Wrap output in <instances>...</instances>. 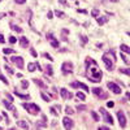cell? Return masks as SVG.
<instances>
[{"label":"cell","instance_id":"13","mask_svg":"<svg viewBox=\"0 0 130 130\" xmlns=\"http://www.w3.org/2000/svg\"><path fill=\"white\" fill-rule=\"evenodd\" d=\"M20 44H21V47L26 48V47H29V40H27L25 37H21L20 38Z\"/></svg>","mask_w":130,"mask_h":130},{"label":"cell","instance_id":"11","mask_svg":"<svg viewBox=\"0 0 130 130\" xmlns=\"http://www.w3.org/2000/svg\"><path fill=\"white\" fill-rule=\"evenodd\" d=\"M73 72V64L72 62H64L62 64V73L66 74V73H72Z\"/></svg>","mask_w":130,"mask_h":130},{"label":"cell","instance_id":"23","mask_svg":"<svg viewBox=\"0 0 130 130\" xmlns=\"http://www.w3.org/2000/svg\"><path fill=\"white\" fill-rule=\"evenodd\" d=\"M11 27H12V30L17 31V33H22V29H21L20 26H16V25H11Z\"/></svg>","mask_w":130,"mask_h":130},{"label":"cell","instance_id":"31","mask_svg":"<svg viewBox=\"0 0 130 130\" xmlns=\"http://www.w3.org/2000/svg\"><path fill=\"white\" fill-rule=\"evenodd\" d=\"M4 68H5V70H7L9 74H13V69H12V68H9L8 65H4Z\"/></svg>","mask_w":130,"mask_h":130},{"label":"cell","instance_id":"32","mask_svg":"<svg viewBox=\"0 0 130 130\" xmlns=\"http://www.w3.org/2000/svg\"><path fill=\"white\" fill-rule=\"evenodd\" d=\"M91 14H93L94 17H98V16H99V11H98V9H93V11H91Z\"/></svg>","mask_w":130,"mask_h":130},{"label":"cell","instance_id":"1","mask_svg":"<svg viewBox=\"0 0 130 130\" xmlns=\"http://www.w3.org/2000/svg\"><path fill=\"white\" fill-rule=\"evenodd\" d=\"M86 66H87V78L88 81L94 82H100L101 77H103V73L99 68H98V62L93 60L91 57H87L86 59Z\"/></svg>","mask_w":130,"mask_h":130},{"label":"cell","instance_id":"48","mask_svg":"<svg viewBox=\"0 0 130 130\" xmlns=\"http://www.w3.org/2000/svg\"><path fill=\"white\" fill-rule=\"evenodd\" d=\"M52 16H53L52 12H48V13H47V17H48V18H52Z\"/></svg>","mask_w":130,"mask_h":130},{"label":"cell","instance_id":"3","mask_svg":"<svg viewBox=\"0 0 130 130\" xmlns=\"http://www.w3.org/2000/svg\"><path fill=\"white\" fill-rule=\"evenodd\" d=\"M22 107H24L30 115H38V113L40 112V108L37 105V104H34V103H24V104H22Z\"/></svg>","mask_w":130,"mask_h":130},{"label":"cell","instance_id":"46","mask_svg":"<svg viewBox=\"0 0 130 130\" xmlns=\"http://www.w3.org/2000/svg\"><path fill=\"white\" fill-rule=\"evenodd\" d=\"M7 95V98L9 99V101H13V98H12V95H9V94H5Z\"/></svg>","mask_w":130,"mask_h":130},{"label":"cell","instance_id":"24","mask_svg":"<svg viewBox=\"0 0 130 130\" xmlns=\"http://www.w3.org/2000/svg\"><path fill=\"white\" fill-rule=\"evenodd\" d=\"M55 14L57 16V17H61V18L65 17V13H64V12H61V11H55Z\"/></svg>","mask_w":130,"mask_h":130},{"label":"cell","instance_id":"2","mask_svg":"<svg viewBox=\"0 0 130 130\" xmlns=\"http://www.w3.org/2000/svg\"><path fill=\"white\" fill-rule=\"evenodd\" d=\"M115 52L113 51H111V52H107L103 55V61L104 64H105V68L108 69V70H112L113 69V64H115Z\"/></svg>","mask_w":130,"mask_h":130},{"label":"cell","instance_id":"49","mask_svg":"<svg viewBox=\"0 0 130 130\" xmlns=\"http://www.w3.org/2000/svg\"><path fill=\"white\" fill-rule=\"evenodd\" d=\"M99 129H100V130H108V128H105V126H100Z\"/></svg>","mask_w":130,"mask_h":130},{"label":"cell","instance_id":"6","mask_svg":"<svg viewBox=\"0 0 130 130\" xmlns=\"http://www.w3.org/2000/svg\"><path fill=\"white\" fill-rule=\"evenodd\" d=\"M99 111L101 112V115H103V118H104V121H105V122H108L109 125H113V117L111 116L109 113L107 112V111L104 109V108H100Z\"/></svg>","mask_w":130,"mask_h":130},{"label":"cell","instance_id":"41","mask_svg":"<svg viewBox=\"0 0 130 130\" xmlns=\"http://www.w3.org/2000/svg\"><path fill=\"white\" fill-rule=\"evenodd\" d=\"M50 111H51V113H52L53 116H57V113H59V112H56V109H55V108H51Z\"/></svg>","mask_w":130,"mask_h":130},{"label":"cell","instance_id":"19","mask_svg":"<svg viewBox=\"0 0 130 130\" xmlns=\"http://www.w3.org/2000/svg\"><path fill=\"white\" fill-rule=\"evenodd\" d=\"M35 69H37V62L35 64H34V62H30V64L27 65V70L29 72H34Z\"/></svg>","mask_w":130,"mask_h":130},{"label":"cell","instance_id":"43","mask_svg":"<svg viewBox=\"0 0 130 130\" xmlns=\"http://www.w3.org/2000/svg\"><path fill=\"white\" fill-rule=\"evenodd\" d=\"M121 57H122L124 61H125V64H129V60L126 59V56H125V55H121Z\"/></svg>","mask_w":130,"mask_h":130},{"label":"cell","instance_id":"18","mask_svg":"<svg viewBox=\"0 0 130 130\" xmlns=\"http://www.w3.org/2000/svg\"><path fill=\"white\" fill-rule=\"evenodd\" d=\"M17 125L20 126V128H22V129H29V125H27L26 121H18Z\"/></svg>","mask_w":130,"mask_h":130},{"label":"cell","instance_id":"14","mask_svg":"<svg viewBox=\"0 0 130 130\" xmlns=\"http://www.w3.org/2000/svg\"><path fill=\"white\" fill-rule=\"evenodd\" d=\"M14 95L16 96H18V98H21V99H25V100H29L30 99V95H25V94H20L18 91H14Z\"/></svg>","mask_w":130,"mask_h":130},{"label":"cell","instance_id":"53","mask_svg":"<svg viewBox=\"0 0 130 130\" xmlns=\"http://www.w3.org/2000/svg\"><path fill=\"white\" fill-rule=\"evenodd\" d=\"M0 1H3V0H0Z\"/></svg>","mask_w":130,"mask_h":130},{"label":"cell","instance_id":"22","mask_svg":"<svg viewBox=\"0 0 130 130\" xmlns=\"http://www.w3.org/2000/svg\"><path fill=\"white\" fill-rule=\"evenodd\" d=\"M75 95H77V98H78V99H80V100H85V99H86V96H85V94H83V93H81V91H78V93L75 94Z\"/></svg>","mask_w":130,"mask_h":130},{"label":"cell","instance_id":"52","mask_svg":"<svg viewBox=\"0 0 130 130\" xmlns=\"http://www.w3.org/2000/svg\"><path fill=\"white\" fill-rule=\"evenodd\" d=\"M0 120H1V117H0Z\"/></svg>","mask_w":130,"mask_h":130},{"label":"cell","instance_id":"35","mask_svg":"<svg viewBox=\"0 0 130 130\" xmlns=\"http://www.w3.org/2000/svg\"><path fill=\"white\" fill-rule=\"evenodd\" d=\"M40 96H42V98H43V100H46V101H50V98H48V96H47V95H46V94H43V93H42V94H40Z\"/></svg>","mask_w":130,"mask_h":130},{"label":"cell","instance_id":"54","mask_svg":"<svg viewBox=\"0 0 130 130\" xmlns=\"http://www.w3.org/2000/svg\"><path fill=\"white\" fill-rule=\"evenodd\" d=\"M0 129H1V126H0Z\"/></svg>","mask_w":130,"mask_h":130},{"label":"cell","instance_id":"45","mask_svg":"<svg viewBox=\"0 0 130 130\" xmlns=\"http://www.w3.org/2000/svg\"><path fill=\"white\" fill-rule=\"evenodd\" d=\"M17 4H24V3H26V0H14Z\"/></svg>","mask_w":130,"mask_h":130},{"label":"cell","instance_id":"50","mask_svg":"<svg viewBox=\"0 0 130 130\" xmlns=\"http://www.w3.org/2000/svg\"><path fill=\"white\" fill-rule=\"evenodd\" d=\"M51 126H52V128H55V126H56V121H52V124H51Z\"/></svg>","mask_w":130,"mask_h":130},{"label":"cell","instance_id":"37","mask_svg":"<svg viewBox=\"0 0 130 130\" xmlns=\"http://www.w3.org/2000/svg\"><path fill=\"white\" fill-rule=\"evenodd\" d=\"M43 56H44V57H46V59H48V60H51V61H52V57H51V55H50V53L44 52V53H43Z\"/></svg>","mask_w":130,"mask_h":130},{"label":"cell","instance_id":"39","mask_svg":"<svg viewBox=\"0 0 130 130\" xmlns=\"http://www.w3.org/2000/svg\"><path fill=\"white\" fill-rule=\"evenodd\" d=\"M16 40H17V39H16L14 37H9V42H11L12 44H13V43H16Z\"/></svg>","mask_w":130,"mask_h":130},{"label":"cell","instance_id":"10","mask_svg":"<svg viewBox=\"0 0 130 130\" xmlns=\"http://www.w3.org/2000/svg\"><path fill=\"white\" fill-rule=\"evenodd\" d=\"M70 86L74 87V88H82L83 91H88V87L85 83H82V82H72Z\"/></svg>","mask_w":130,"mask_h":130},{"label":"cell","instance_id":"16","mask_svg":"<svg viewBox=\"0 0 130 130\" xmlns=\"http://www.w3.org/2000/svg\"><path fill=\"white\" fill-rule=\"evenodd\" d=\"M96 22L99 25H104V24H107V22H108V18H107V17H99L96 20Z\"/></svg>","mask_w":130,"mask_h":130},{"label":"cell","instance_id":"36","mask_svg":"<svg viewBox=\"0 0 130 130\" xmlns=\"http://www.w3.org/2000/svg\"><path fill=\"white\" fill-rule=\"evenodd\" d=\"M77 109H78V111H86V109H87V107H86V105H78V107H77Z\"/></svg>","mask_w":130,"mask_h":130},{"label":"cell","instance_id":"28","mask_svg":"<svg viewBox=\"0 0 130 130\" xmlns=\"http://www.w3.org/2000/svg\"><path fill=\"white\" fill-rule=\"evenodd\" d=\"M46 70H47V73H48L50 75L53 74V70H52V66H51V65H47L46 66Z\"/></svg>","mask_w":130,"mask_h":130},{"label":"cell","instance_id":"21","mask_svg":"<svg viewBox=\"0 0 130 130\" xmlns=\"http://www.w3.org/2000/svg\"><path fill=\"white\" fill-rule=\"evenodd\" d=\"M3 105L7 109H12V111H14V108H13V105L12 104H9L8 101H5V100H3Z\"/></svg>","mask_w":130,"mask_h":130},{"label":"cell","instance_id":"42","mask_svg":"<svg viewBox=\"0 0 130 130\" xmlns=\"http://www.w3.org/2000/svg\"><path fill=\"white\" fill-rule=\"evenodd\" d=\"M3 117L5 118V121H7V124L9 122V118H8V116H7V112H3Z\"/></svg>","mask_w":130,"mask_h":130},{"label":"cell","instance_id":"40","mask_svg":"<svg viewBox=\"0 0 130 130\" xmlns=\"http://www.w3.org/2000/svg\"><path fill=\"white\" fill-rule=\"evenodd\" d=\"M81 39H82V44H85V43L87 42V38L85 37V35H81Z\"/></svg>","mask_w":130,"mask_h":130},{"label":"cell","instance_id":"12","mask_svg":"<svg viewBox=\"0 0 130 130\" xmlns=\"http://www.w3.org/2000/svg\"><path fill=\"white\" fill-rule=\"evenodd\" d=\"M60 94H61L62 99H70V98H72V94L68 93L66 88H61V90H60Z\"/></svg>","mask_w":130,"mask_h":130},{"label":"cell","instance_id":"30","mask_svg":"<svg viewBox=\"0 0 130 130\" xmlns=\"http://www.w3.org/2000/svg\"><path fill=\"white\" fill-rule=\"evenodd\" d=\"M0 80H1V82H4L5 85H8V80H7V78H5L4 75L1 74V73H0Z\"/></svg>","mask_w":130,"mask_h":130},{"label":"cell","instance_id":"20","mask_svg":"<svg viewBox=\"0 0 130 130\" xmlns=\"http://www.w3.org/2000/svg\"><path fill=\"white\" fill-rule=\"evenodd\" d=\"M35 126H37V128H46L47 122H44V121H37L35 122Z\"/></svg>","mask_w":130,"mask_h":130},{"label":"cell","instance_id":"9","mask_svg":"<svg viewBox=\"0 0 130 130\" xmlns=\"http://www.w3.org/2000/svg\"><path fill=\"white\" fill-rule=\"evenodd\" d=\"M62 125H64L65 129H73V128H74V122H73V120L68 118V117H64V118H62Z\"/></svg>","mask_w":130,"mask_h":130},{"label":"cell","instance_id":"29","mask_svg":"<svg viewBox=\"0 0 130 130\" xmlns=\"http://www.w3.org/2000/svg\"><path fill=\"white\" fill-rule=\"evenodd\" d=\"M21 86H22V88H27V87H29V82H27V81H22Z\"/></svg>","mask_w":130,"mask_h":130},{"label":"cell","instance_id":"34","mask_svg":"<svg viewBox=\"0 0 130 130\" xmlns=\"http://www.w3.org/2000/svg\"><path fill=\"white\" fill-rule=\"evenodd\" d=\"M51 46L55 47V48H57V47H59V42H56V40H52V42H51Z\"/></svg>","mask_w":130,"mask_h":130},{"label":"cell","instance_id":"7","mask_svg":"<svg viewBox=\"0 0 130 130\" xmlns=\"http://www.w3.org/2000/svg\"><path fill=\"white\" fill-rule=\"evenodd\" d=\"M107 86H108V88H109L111 91H112L113 94H121V93H122L121 87L117 86L115 82H108V85H107Z\"/></svg>","mask_w":130,"mask_h":130},{"label":"cell","instance_id":"15","mask_svg":"<svg viewBox=\"0 0 130 130\" xmlns=\"http://www.w3.org/2000/svg\"><path fill=\"white\" fill-rule=\"evenodd\" d=\"M120 50L125 53H130V47L126 46V44H121V46H120Z\"/></svg>","mask_w":130,"mask_h":130},{"label":"cell","instance_id":"51","mask_svg":"<svg viewBox=\"0 0 130 130\" xmlns=\"http://www.w3.org/2000/svg\"><path fill=\"white\" fill-rule=\"evenodd\" d=\"M3 17H5V13H0V20H1Z\"/></svg>","mask_w":130,"mask_h":130},{"label":"cell","instance_id":"47","mask_svg":"<svg viewBox=\"0 0 130 130\" xmlns=\"http://www.w3.org/2000/svg\"><path fill=\"white\" fill-rule=\"evenodd\" d=\"M5 42V39H4V37L1 35V34H0V43H4Z\"/></svg>","mask_w":130,"mask_h":130},{"label":"cell","instance_id":"5","mask_svg":"<svg viewBox=\"0 0 130 130\" xmlns=\"http://www.w3.org/2000/svg\"><path fill=\"white\" fill-rule=\"evenodd\" d=\"M117 118H118V122H120V126L122 129L126 128V117H125V113L122 111H118L117 112Z\"/></svg>","mask_w":130,"mask_h":130},{"label":"cell","instance_id":"27","mask_svg":"<svg viewBox=\"0 0 130 130\" xmlns=\"http://www.w3.org/2000/svg\"><path fill=\"white\" fill-rule=\"evenodd\" d=\"M65 113H66V115H73L74 111H73V108H70V107H66V108H65Z\"/></svg>","mask_w":130,"mask_h":130},{"label":"cell","instance_id":"44","mask_svg":"<svg viewBox=\"0 0 130 130\" xmlns=\"http://www.w3.org/2000/svg\"><path fill=\"white\" fill-rule=\"evenodd\" d=\"M107 105H108V108H112V107L115 105V103H113V101H108V103H107Z\"/></svg>","mask_w":130,"mask_h":130},{"label":"cell","instance_id":"4","mask_svg":"<svg viewBox=\"0 0 130 130\" xmlns=\"http://www.w3.org/2000/svg\"><path fill=\"white\" fill-rule=\"evenodd\" d=\"M9 61H12L13 64L17 65L18 69H24V59L21 56H13L12 59H9Z\"/></svg>","mask_w":130,"mask_h":130},{"label":"cell","instance_id":"17","mask_svg":"<svg viewBox=\"0 0 130 130\" xmlns=\"http://www.w3.org/2000/svg\"><path fill=\"white\" fill-rule=\"evenodd\" d=\"M33 81H34V83H35V85H38V86H39V87H42V88L47 87V86H46V83H43V82L40 81V80H37V78H34Z\"/></svg>","mask_w":130,"mask_h":130},{"label":"cell","instance_id":"8","mask_svg":"<svg viewBox=\"0 0 130 130\" xmlns=\"http://www.w3.org/2000/svg\"><path fill=\"white\" fill-rule=\"evenodd\" d=\"M93 93L96 95V96H99L100 99H107V96H108L107 93H103V90H101L100 87H94L93 88Z\"/></svg>","mask_w":130,"mask_h":130},{"label":"cell","instance_id":"38","mask_svg":"<svg viewBox=\"0 0 130 130\" xmlns=\"http://www.w3.org/2000/svg\"><path fill=\"white\" fill-rule=\"evenodd\" d=\"M30 52H31V55H33V56H34V57H37V56H38V53H37V51H35V50H34V48H31V50H30Z\"/></svg>","mask_w":130,"mask_h":130},{"label":"cell","instance_id":"26","mask_svg":"<svg viewBox=\"0 0 130 130\" xmlns=\"http://www.w3.org/2000/svg\"><path fill=\"white\" fill-rule=\"evenodd\" d=\"M118 70H120V73H124V74H126V75H130V70H129V69H124V68H120Z\"/></svg>","mask_w":130,"mask_h":130},{"label":"cell","instance_id":"25","mask_svg":"<svg viewBox=\"0 0 130 130\" xmlns=\"http://www.w3.org/2000/svg\"><path fill=\"white\" fill-rule=\"evenodd\" d=\"M3 52H4V55H8V53H14V50H12V48H4V50H3Z\"/></svg>","mask_w":130,"mask_h":130},{"label":"cell","instance_id":"33","mask_svg":"<svg viewBox=\"0 0 130 130\" xmlns=\"http://www.w3.org/2000/svg\"><path fill=\"white\" fill-rule=\"evenodd\" d=\"M91 116L94 117V120H95V121H99V116H98L95 112H91Z\"/></svg>","mask_w":130,"mask_h":130}]
</instances>
